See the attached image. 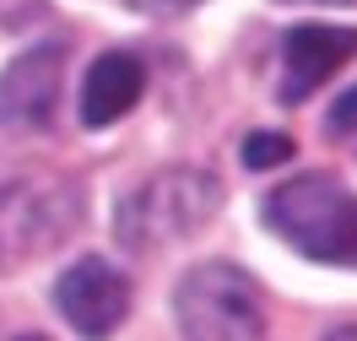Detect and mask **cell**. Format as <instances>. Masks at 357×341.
<instances>
[{
    "instance_id": "8fae6325",
    "label": "cell",
    "mask_w": 357,
    "mask_h": 341,
    "mask_svg": "<svg viewBox=\"0 0 357 341\" xmlns=\"http://www.w3.org/2000/svg\"><path fill=\"white\" fill-rule=\"evenodd\" d=\"M157 6H195V0H157Z\"/></svg>"
},
{
    "instance_id": "4fadbf2b",
    "label": "cell",
    "mask_w": 357,
    "mask_h": 341,
    "mask_svg": "<svg viewBox=\"0 0 357 341\" xmlns=\"http://www.w3.org/2000/svg\"><path fill=\"white\" fill-rule=\"evenodd\" d=\"M17 341H44V336H17Z\"/></svg>"
},
{
    "instance_id": "7a4b0ae2",
    "label": "cell",
    "mask_w": 357,
    "mask_h": 341,
    "mask_svg": "<svg viewBox=\"0 0 357 341\" xmlns=\"http://www.w3.org/2000/svg\"><path fill=\"white\" fill-rule=\"evenodd\" d=\"M174 315L184 341H266L260 287L227 260H206L178 282Z\"/></svg>"
},
{
    "instance_id": "5b68a950",
    "label": "cell",
    "mask_w": 357,
    "mask_h": 341,
    "mask_svg": "<svg viewBox=\"0 0 357 341\" xmlns=\"http://www.w3.org/2000/svg\"><path fill=\"white\" fill-rule=\"evenodd\" d=\"M352 54H357L352 27H325V22L292 27L287 38H282V98H287V103L314 98Z\"/></svg>"
},
{
    "instance_id": "6da1fadb",
    "label": "cell",
    "mask_w": 357,
    "mask_h": 341,
    "mask_svg": "<svg viewBox=\"0 0 357 341\" xmlns=\"http://www.w3.org/2000/svg\"><path fill=\"white\" fill-rule=\"evenodd\" d=\"M266 222L309 260H357V195L331 174H298L271 190Z\"/></svg>"
},
{
    "instance_id": "3957f363",
    "label": "cell",
    "mask_w": 357,
    "mask_h": 341,
    "mask_svg": "<svg viewBox=\"0 0 357 341\" xmlns=\"http://www.w3.org/2000/svg\"><path fill=\"white\" fill-rule=\"evenodd\" d=\"M217 179L201 168H174V174H157L152 184H141L125 211H119V238H130L141 250H157L162 238L178 233H195V227L217 211Z\"/></svg>"
},
{
    "instance_id": "ba28073f",
    "label": "cell",
    "mask_w": 357,
    "mask_h": 341,
    "mask_svg": "<svg viewBox=\"0 0 357 341\" xmlns=\"http://www.w3.org/2000/svg\"><path fill=\"white\" fill-rule=\"evenodd\" d=\"M244 162L249 168H276V162H292V141L287 136H271V130H255L244 141Z\"/></svg>"
},
{
    "instance_id": "52a82bcc",
    "label": "cell",
    "mask_w": 357,
    "mask_h": 341,
    "mask_svg": "<svg viewBox=\"0 0 357 341\" xmlns=\"http://www.w3.org/2000/svg\"><path fill=\"white\" fill-rule=\"evenodd\" d=\"M141 87H146V70H141L135 54H125V49L98 54L87 66V76H82V125L103 130L114 119H125V114L135 109Z\"/></svg>"
},
{
    "instance_id": "277c9868",
    "label": "cell",
    "mask_w": 357,
    "mask_h": 341,
    "mask_svg": "<svg viewBox=\"0 0 357 341\" xmlns=\"http://www.w3.org/2000/svg\"><path fill=\"white\" fill-rule=\"evenodd\" d=\"M54 303H60V315L87 341H109L114 325L130 315V282L114 271L103 255H82V260L54 282Z\"/></svg>"
},
{
    "instance_id": "7c38bea8",
    "label": "cell",
    "mask_w": 357,
    "mask_h": 341,
    "mask_svg": "<svg viewBox=\"0 0 357 341\" xmlns=\"http://www.w3.org/2000/svg\"><path fill=\"white\" fill-rule=\"evenodd\" d=\"M314 6H347V0H314Z\"/></svg>"
},
{
    "instance_id": "30bf717a",
    "label": "cell",
    "mask_w": 357,
    "mask_h": 341,
    "mask_svg": "<svg viewBox=\"0 0 357 341\" xmlns=\"http://www.w3.org/2000/svg\"><path fill=\"white\" fill-rule=\"evenodd\" d=\"M331 341H357V331L347 325V331H331Z\"/></svg>"
},
{
    "instance_id": "8992f818",
    "label": "cell",
    "mask_w": 357,
    "mask_h": 341,
    "mask_svg": "<svg viewBox=\"0 0 357 341\" xmlns=\"http://www.w3.org/2000/svg\"><path fill=\"white\" fill-rule=\"evenodd\" d=\"M60 76H66V49H33L22 60H11L0 76V125L6 130H44L54 98H60Z\"/></svg>"
},
{
    "instance_id": "9c48e42d",
    "label": "cell",
    "mask_w": 357,
    "mask_h": 341,
    "mask_svg": "<svg viewBox=\"0 0 357 341\" xmlns=\"http://www.w3.org/2000/svg\"><path fill=\"white\" fill-rule=\"evenodd\" d=\"M331 130L335 136H357V87L341 92V103L331 109Z\"/></svg>"
}]
</instances>
